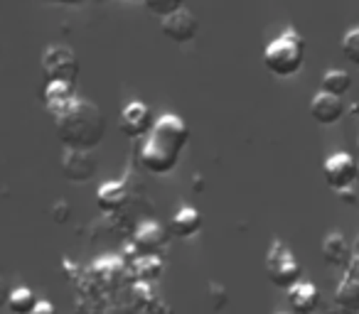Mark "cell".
I'll return each mask as SVG.
<instances>
[{
    "label": "cell",
    "instance_id": "cell-1",
    "mask_svg": "<svg viewBox=\"0 0 359 314\" xmlns=\"http://www.w3.org/2000/svg\"><path fill=\"white\" fill-rule=\"evenodd\" d=\"M187 143H190V125L175 113L160 115L138 150L140 167L150 175H168L177 167Z\"/></svg>",
    "mask_w": 359,
    "mask_h": 314
},
{
    "label": "cell",
    "instance_id": "cell-2",
    "mask_svg": "<svg viewBox=\"0 0 359 314\" xmlns=\"http://www.w3.org/2000/svg\"><path fill=\"white\" fill-rule=\"evenodd\" d=\"M55 128L65 148L96 150L106 135V118L94 101L76 96L74 104L55 118Z\"/></svg>",
    "mask_w": 359,
    "mask_h": 314
},
{
    "label": "cell",
    "instance_id": "cell-3",
    "mask_svg": "<svg viewBox=\"0 0 359 314\" xmlns=\"http://www.w3.org/2000/svg\"><path fill=\"white\" fill-rule=\"evenodd\" d=\"M305 40L295 30H285L264 50V66L278 79H290L303 69Z\"/></svg>",
    "mask_w": 359,
    "mask_h": 314
},
{
    "label": "cell",
    "instance_id": "cell-4",
    "mask_svg": "<svg viewBox=\"0 0 359 314\" xmlns=\"http://www.w3.org/2000/svg\"><path fill=\"white\" fill-rule=\"evenodd\" d=\"M266 273H269V280L276 285V287L288 290L300 280L303 265L298 263L293 250H290L283 241L276 238L269 248V255H266Z\"/></svg>",
    "mask_w": 359,
    "mask_h": 314
},
{
    "label": "cell",
    "instance_id": "cell-5",
    "mask_svg": "<svg viewBox=\"0 0 359 314\" xmlns=\"http://www.w3.org/2000/svg\"><path fill=\"white\" fill-rule=\"evenodd\" d=\"M42 74L47 81H67L74 84L79 76V59H76L74 50L65 45H52L42 52Z\"/></svg>",
    "mask_w": 359,
    "mask_h": 314
},
{
    "label": "cell",
    "instance_id": "cell-6",
    "mask_svg": "<svg viewBox=\"0 0 359 314\" xmlns=\"http://www.w3.org/2000/svg\"><path fill=\"white\" fill-rule=\"evenodd\" d=\"M357 172H359V160L352 157L349 152H332L327 160L323 162L325 185L332 192L352 187L354 182H357Z\"/></svg>",
    "mask_w": 359,
    "mask_h": 314
},
{
    "label": "cell",
    "instance_id": "cell-7",
    "mask_svg": "<svg viewBox=\"0 0 359 314\" xmlns=\"http://www.w3.org/2000/svg\"><path fill=\"white\" fill-rule=\"evenodd\" d=\"M160 32L165 40H170L172 45H187L197 37L200 32V20L192 10L180 8V10L170 13V15L160 17Z\"/></svg>",
    "mask_w": 359,
    "mask_h": 314
},
{
    "label": "cell",
    "instance_id": "cell-8",
    "mask_svg": "<svg viewBox=\"0 0 359 314\" xmlns=\"http://www.w3.org/2000/svg\"><path fill=\"white\" fill-rule=\"evenodd\" d=\"M99 172V160L94 157V150H76L65 148V157H62V175L74 185H84L91 182Z\"/></svg>",
    "mask_w": 359,
    "mask_h": 314
},
{
    "label": "cell",
    "instance_id": "cell-9",
    "mask_svg": "<svg viewBox=\"0 0 359 314\" xmlns=\"http://www.w3.org/2000/svg\"><path fill=\"white\" fill-rule=\"evenodd\" d=\"M153 125H155V115L150 110V106L143 104V101H130L121 110L118 128L126 138H145L153 130Z\"/></svg>",
    "mask_w": 359,
    "mask_h": 314
},
{
    "label": "cell",
    "instance_id": "cell-10",
    "mask_svg": "<svg viewBox=\"0 0 359 314\" xmlns=\"http://www.w3.org/2000/svg\"><path fill=\"white\" fill-rule=\"evenodd\" d=\"M310 115L318 125H337L347 115V106H344L342 96L327 94L320 89L310 101Z\"/></svg>",
    "mask_w": 359,
    "mask_h": 314
},
{
    "label": "cell",
    "instance_id": "cell-11",
    "mask_svg": "<svg viewBox=\"0 0 359 314\" xmlns=\"http://www.w3.org/2000/svg\"><path fill=\"white\" fill-rule=\"evenodd\" d=\"M42 101H45L47 113H50L52 118H57V115H62L76 101L74 84H67V81H47Z\"/></svg>",
    "mask_w": 359,
    "mask_h": 314
},
{
    "label": "cell",
    "instance_id": "cell-12",
    "mask_svg": "<svg viewBox=\"0 0 359 314\" xmlns=\"http://www.w3.org/2000/svg\"><path fill=\"white\" fill-rule=\"evenodd\" d=\"M168 243V234L158 221H143L133 234V245L138 255L145 253H160V248Z\"/></svg>",
    "mask_w": 359,
    "mask_h": 314
},
{
    "label": "cell",
    "instance_id": "cell-13",
    "mask_svg": "<svg viewBox=\"0 0 359 314\" xmlns=\"http://www.w3.org/2000/svg\"><path fill=\"white\" fill-rule=\"evenodd\" d=\"M288 304L293 309V314H313L320 304L318 285L298 280L293 287H288Z\"/></svg>",
    "mask_w": 359,
    "mask_h": 314
},
{
    "label": "cell",
    "instance_id": "cell-14",
    "mask_svg": "<svg viewBox=\"0 0 359 314\" xmlns=\"http://www.w3.org/2000/svg\"><path fill=\"white\" fill-rule=\"evenodd\" d=\"M126 201H128V187H126V182H104V185L99 187V192H96V206H99L104 214H116V211H121L126 206Z\"/></svg>",
    "mask_w": 359,
    "mask_h": 314
},
{
    "label": "cell",
    "instance_id": "cell-15",
    "mask_svg": "<svg viewBox=\"0 0 359 314\" xmlns=\"http://www.w3.org/2000/svg\"><path fill=\"white\" fill-rule=\"evenodd\" d=\"M323 258H325V263L332 265V268L349 265V260H352V248H349L347 238H344L339 231L327 234V238L323 241Z\"/></svg>",
    "mask_w": 359,
    "mask_h": 314
},
{
    "label": "cell",
    "instance_id": "cell-16",
    "mask_svg": "<svg viewBox=\"0 0 359 314\" xmlns=\"http://www.w3.org/2000/svg\"><path fill=\"white\" fill-rule=\"evenodd\" d=\"M170 229H172V234L177 238H190V236H195L202 229V214L195 206H180L175 211L172 221H170Z\"/></svg>",
    "mask_w": 359,
    "mask_h": 314
},
{
    "label": "cell",
    "instance_id": "cell-17",
    "mask_svg": "<svg viewBox=\"0 0 359 314\" xmlns=\"http://www.w3.org/2000/svg\"><path fill=\"white\" fill-rule=\"evenodd\" d=\"M165 270V260L160 258V253H145L135 260L133 265V273H135V283H158L160 275Z\"/></svg>",
    "mask_w": 359,
    "mask_h": 314
},
{
    "label": "cell",
    "instance_id": "cell-18",
    "mask_svg": "<svg viewBox=\"0 0 359 314\" xmlns=\"http://www.w3.org/2000/svg\"><path fill=\"white\" fill-rule=\"evenodd\" d=\"M121 275H123V265L114 255H104L94 263V280L104 287H114Z\"/></svg>",
    "mask_w": 359,
    "mask_h": 314
},
{
    "label": "cell",
    "instance_id": "cell-19",
    "mask_svg": "<svg viewBox=\"0 0 359 314\" xmlns=\"http://www.w3.org/2000/svg\"><path fill=\"white\" fill-rule=\"evenodd\" d=\"M320 89L334 96H344L352 89V76L344 69H327L323 74V79H320Z\"/></svg>",
    "mask_w": 359,
    "mask_h": 314
},
{
    "label": "cell",
    "instance_id": "cell-20",
    "mask_svg": "<svg viewBox=\"0 0 359 314\" xmlns=\"http://www.w3.org/2000/svg\"><path fill=\"white\" fill-rule=\"evenodd\" d=\"M35 304H37V297L30 287H15L8 294V309H11L13 314H32Z\"/></svg>",
    "mask_w": 359,
    "mask_h": 314
},
{
    "label": "cell",
    "instance_id": "cell-21",
    "mask_svg": "<svg viewBox=\"0 0 359 314\" xmlns=\"http://www.w3.org/2000/svg\"><path fill=\"white\" fill-rule=\"evenodd\" d=\"M339 50H342V57L349 64L359 66V27H352L349 32H344L342 42H339Z\"/></svg>",
    "mask_w": 359,
    "mask_h": 314
},
{
    "label": "cell",
    "instance_id": "cell-22",
    "mask_svg": "<svg viewBox=\"0 0 359 314\" xmlns=\"http://www.w3.org/2000/svg\"><path fill=\"white\" fill-rule=\"evenodd\" d=\"M143 6H145V10L153 13V15L165 17V15H170V13L180 10V8H185V0H143Z\"/></svg>",
    "mask_w": 359,
    "mask_h": 314
},
{
    "label": "cell",
    "instance_id": "cell-23",
    "mask_svg": "<svg viewBox=\"0 0 359 314\" xmlns=\"http://www.w3.org/2000/svg\"><path fill=\"white\" fill-rule=\"evenodd\" d=\"M148 309L150 314H172L170 312V304L165 302V299H160L158 294H153V297H150V302H148Z\"/></svg>",
    "mask_w": 359,
    "mask_h": 314
},
{
    "label": "cell",
    "instance_id": "cell-24",
    "mask_svg": "<svg viewBox=\"0 0 359 314\" xmlns=\"http://www.w3.org/2000/svg\"><path fill=\"white\" fill-rule=\"evenodd\" d=\"M69 204L67 201H57L55 206H52V219L57 221V224H65L67 219H69Z\"/></svg>",
    "mask_w": 359,
    "mask_h": 314
},
{
    "label": "cell",
    "instance_id": "cell-25",
    "mask_svg": "<svg viewBox=\"0 0 359 314\" xmlns=\"http://www.w3.org/2000/svg\"><path fill=\"white\" fill-rule=\"evenodd\" d=\"M32 314H57V309H55V304L47 302V299H37V304H35V309H32Z\"/></svg>",
    "mask_w": 359,
    "mask_h": 314
},
{
    "label": "cell",
    "instance_id": "cell-26",
    "mask_svg": "<svg viewBox=\"0 0 359 314\" xmlns=\"http://www.w3.org/2000/svg\"><path fill=\"white\" fill-rule=\"evenodd\" d=\"M8 294H11V287H8L6 278L0 275V307H3V304H8Z\"/></svg>",
    "mask_w": 359,
    "mask_h": 314
},
{
    "label": "cell",
    "instance_id": "cell-27",
    "mask_svg": "<svg viewBox=\"0 0 359 314\" xmlns=\"http://www.w3.org/2000/svg\"><path fill=\"white\" fill-rule=\"evenodd\" d=\"M337 197H339V199H344V201H347V204H354V201H357V199H354V192H352V187H347V190H339V192H337Z\"/></svg>",
    "mask_w": 359,
    "mask_h": 314
},
{
    "label": "cell",
    "instance_id": "cell-28",
    "mask_svg": "<svg viewBox=\"0 0 359 314\" xmlns=\"http://www.w3.org/2000/svg\"><path fill=\"white\" fill-rule=\"evenodd\" d=\"M52 3H57V6H79L84 0H52Z\"/></svg>",
    "mask_w": 359,
    "mask_h": 314
},
{
    "label": "cell",
    "instance_id": "cell-29",
    "mask_svg": "<svg viewBox=\"0 0 359 314\" xmlns=\"http://www.w3.org/2000/svg\"><path fill=\"white\" fill-rule=\"evenodd\" d=\"M357 185H359V172H357Z\"/></svg>",
    "mask_w": 359,
    "mask_h": 314
},
{
    "label": "cell",
    "instance_id": "cell-30",
    "mask_svg": "<svg viewBox=\"0 0 359 314\" xmlns=\"http://www.w3.org/2000/svg\"><path fill=\"white\" fill-rule=\"evenodd\" d=\"M278 314H288V312H278Z\"/></svg>",
    "mask_w": 359,
    "mask_h": 314
}]
</instances>
